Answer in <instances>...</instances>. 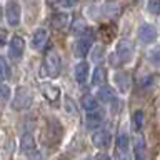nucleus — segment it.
<instances>
[{
    "mask_svg": "<svg viewBox=\"0 0 160 160\" xmlns=\"http://www.w3.org/2000/svg\"><path fill=\"white\" fill-rule=\"evenodd\" d=\"M0 18H2V7H0Z\"/></svg>",
    "mask_w": 160,
    "mask_h": 160,
    "instance_id": "nucleus-31",
    "label": "nucleus"
},
{
    "mask_svg": "<svg viewBox=\"0 0 160 160\" xmlns=\"http://www.w3.org/2000/svg\"><path fill=\"white\" fill-rule=\"evenodd\" d=\"M5 42H7V32H5V30H0V47L5 45Z\"/></svg>",
    "mask_w": 160,
    "mask_h": 160,
    "instance_id": "nucleus-29",
    "label": "nucleus"
},
{
    "mask_svg": "<svg viewBox=\"0 0 160 160\" xmlns=\"http://www.w3.org/2000/svg\"><path fill=\"white\" fill-rule=\"evenodd\" d=\"M8 98H10V88H8V85L0 83V103H5Z\"/></svg>",
    "mask_w": 160,
    "mask_h": 160,
    "instance_id": "nucleus-22",
    "label": "nucleus"
},
{
    "mask_svg": "<svg viewBox=\"0 0 160 160\" xmlns=\"http://www.w3.org/2000/svg\"><path fill=\"white\" fill-rule=\"evenodd\" d=\"M148 12L153 13V15H158L160 13V0H150L148 5H147Z\"/></svg>",
    "mask_w": 160,
    "mask_h": 160,
    "instance_id": "nucleus-24",
    "label": "nucleus"
},
{
    "mask_svg": "<svg viewBox=\"0 0 160 160\" xmlns=\"http://www.w3.org/2000/svg\"><path fill=\"white\" fill-rule=\"evenodd\" d=\"M142 125H143V112L142 110H137V112L133 113V127L138 132V130L142 128Z\"/></svg>",
    "mask_w": 160,
    "mask_h": 160,
    "instance_id": "nucleus-21",
    "label": "nucleus"
},
{
    "mask_svg": "<svg viewBox=\"0 0 160 160\" xmlns=\"http://www.w3.org/2000/svg\"><path fill=\"white\" fill-rule=\"evenodd\" d=\"M22 153H32L35 152V142H33V137L30 133L27 135H23V138H22Z\"/></svg>",
    "mask_w": 160,
    "mask_h": 160,
    "instance_id": "nucleus-17",
    "label": "nucleus"
},
{
    "mask_svg": "<svg viewBox=\"0 0 160 160\" xmlns=\"http://www.w3.org/2000/svg\"><path fill=\"white\" fill-rule=\"evenodd\" d=\"M115 55L118 57L120 63H127L130 58L133 57V45L128 42V40H120L117 45V52Z\"/></svg>",
    "mask_w": 160,
    "mask_h": 160,
    "instance_id": "nucleus-2",
    "label": "nucleus"
},
{
    "mask_svg": "<svg viewBox=\"0 0 160 160\" xmlns=\"http://www.w3.org/2000/svg\"><path fill=\"white\" fill-rule=\"evenodd\" d=\"M90 47H92V37L87 35V37H80L77 42H75V47H73V52H75V57H85L88 52H90Z\"/></svg>",
    "mask_w": 160,
    "mask_h": 160,
    "instance_id": "nucleus-5",
    "label": "nucleus"
},
{
    "mask_svg": "<svg viewBox=\"0 0 160 160\" xmlns=\"http://www.w3.org/2000/svg\"><path fill=\"white\" fill-rule=\"evenodd\" d=\"M103 120H102V115L97 113V112H88L87 115V120H85V125H87L88 130H98L102 127Z\"/></svg>",
    "mask_w": 160,
    "mask_h": 160,
    "instance_id": "nucleus-12",
    "label": "nucleus"
},
{
    "mask_svg": "<svg viewBox=\"0 0 160 160\" xmlns=\"http://www.w3.org/2000/svg\"><path fill=\"white\" fill-rule=\"evenodd\" d=\"M98 160H112L108 155H98Z\"/></svg>",
    "mask_w": 160,
    "mask_h": 160,
    "instance_id": "nucleus-30",
    "label": "nucleus"
},
{
    "mask_svg": "<svg viewBox=\"0 0 160 160\" xmlns=\"http://www.w3.org/2000/svg\"><path fill=\"white\" fill-rule=\"evenodd\" d=\"M88 160H92V158H88Z\"/></svg>",
    "mask_w": 160,
    "mask_h": 160,
    "instance_id": "nucleus-32",
    "label": "nucleus"
},
{
    "mask_svg": "<svg viewBox=\"0 0 160 160\" xmlns=\"http://www.w3.org/2000/svg\"><path fill=\"white\" fill-rule=\"evenodd\" d=\"M42 93H43V97L47 98L48 102H55V100L58 98L60 90L57 87H53L52 83H42Z\"/></svg>",
    "mask_w": 160,
    "mask_h": 160,
    "instance_id": "nucleus-14",
    "label": "nucleus"
},
{
    "mask_svg": "<svg viewBox=\"0 0 160 160\" xmlns=\"http://www.w3.org/2000/svg\"><path fill=\"white\" fill-rule=\"evenodd\" d=\"M30 102H32V97H30L28 90H25V88H18V92H17V95H15V98H13L12 108H15V110L28 108Z\"/></svg>",
    "mask_w": 160,
    "mask_h": 160,
    "instance_id": "nucleus-3",
    "label": "nucleus"
},
{
    "mask_svg": "<svg viewBox=\"0 0 160 160\" xmlns=\"http://www.w3.org/2000/svg\"><path fill=\"white\" fill-rule=\"evenodd\" d=\"M105 77H107L105 70H103L102 67H97V68L93 70V75H92V83H93V85H100V83H103Z\"/></svg>",
    "mask_w": 160,
    "mask_h": 160,
    "instance_id": "nucleus-20",
    "label": "nucleus"
},
{
    "mask_svg": "<svg viewBox=\"0 0 160 160\" xmlns=\"http://www.w3.org/2000/svg\"><path fill=\"white\" fill-rule=\"evenodd\" d=\"M138 38L142 40V43H152L157 40V30H155L153 25L143 23L138 30Z\"/></svg>",
    "mask_w": 160,
    "mask_h": 160,
    "instance_id": "nucleus-6",
    "label": "nucleus"
},
{
    "mask_svg": "<svg viewBox=\"0 0 160 160\" xmlns=\"http://www.w3.org/2000/svg\"><path fill=\"white\" fill-rule=\"evenodd\" d=\"M47 38H48V32L45 28H38L37 32L33 33V37H32V47L35 50H40L45 45V42H47Z\"/></svg>",
    "mask_w": 160,
    "mask_h": 160,
    "instance_id": "nucleus-9",
    "label": "nucleus"
},
{
    "mask_svg": "<svg viewBox=\"0 0 160 160\" xmlns=\"http://www.w3.org/2000/svg\"><path fill=\"white\" fill-rule=\"evenodd\" d=\"M85 27H87V25H85V22H83V20H77V22L73 23V28H72V32H73V33L85 32V30H87Z\"/></svg>",
    "mask_w": 160,
    "mask_h": 160,
    "instance_id": "nucleus-27",
    "label": "nucleus"
},
{
    "mask_svg": "<svg viewBox=\"0 0 160 160\" xmlns=\"http://www.w3.org/2000/svg\"><path fill=\"white\" fill-rule=\"evenodd\" d=\"M88 78V63L85 62H80L75 65V80H77V83L83 85L85 82H87Z\"/></svg>",
    "mask_w": 160,
    "mask_h": 160,
    "instance_id": "nucleus-11",
    "label": "nucleus"
},
{
    "mask_svg": "<svg viewBox=\"0 0 160 160\" xmlns=\"http://www.w3.org/2000/svg\"><path fill=\"white\" fill-rule=\"evenodd\" d=\"M23 48H25V42L20 35H15V37L10 40V57L12 60H20L23 55Z\"/></svg>",
    "mask_w": 160,
    "mask_h": 160,
    "instance_id": "nucleus-4",
    "label": "nucleus"
},
{
    "mask_svg": "<svg viewBox=\"0 0 160 160\" xmlns=\"http://www.w3.org/2000/svg\"><path fill=\"white\" fill-rule=\"evenodd\" d=\"M128 147H130L128 135L127 133H118V137H117V148H118V152H127Z\"/></svg>",
    "mask_w": 160,
    "mask_h": 160,
    "instance_id": "nucleus-19",
    "label": "nucleus"
},
{
    "mask_svg": "<svg viewBox=\"0 0 160 160\" xmlns=\"http://www.w3.org/2000/svg\"><path fill=\"white\" fill-rule=\"evenodd\" d=\"M82 107L87 110V112H97L98 103H97V100H95L92 95H85V97L82 98Z\"/></svg>",
    "mask_w": 160,
    "mask_h": 160,
    "instance_id": "nucleus-18",
    "label": "nucleus"
},
{
    "mask_svg": "<svg viewBox=\"0 0 160 160\" xmlns=\"http://www.w3.org/2000/svg\"><path fill=\"white\" fill-rule=\"evenodd\" d=\"M103 58V47H100V45H97V47H93L92 50V62H100V60Z\"/></svg>",
    "mask_w": 160,
    "mask_h": 160,
    "instance_id": "nucleus-23",
    "label": "nucleus"
},
{
    "mask_svg": "<svg viewBox=\"0 0 160 160\" xmlns=\"http://www.w3.org/2000/svg\"><path fill=\"white\" fill-rule=\"evenodd\" d=\"M97 97H98L100 102L110 103V102H113V100H115V92H113L112 87H100L98 92H97Z\"/></svg>",
    "mask_w": 160,
    "mask_h": 160,
    "instance_id": "nucleus-15",
    "label": "nucleus"
},
{
    "mask_svg": "<svg viewBox=\"0 0 160 160\" xmlns=\"http://www.w3.org/2000/svg\"><path fill=\"white\" fill-rule=\"evenodd\" d=\"M115 82H117L118 88L122 93H127L128 88H130V75L127 72H120L115 75Z\"/></svg>",
    "mask_w": 160,
    "mask_h": 160,
    "instance_id": "nucleus-13",
    "label": "nucleus"
},
{
    "mask_svg": "<svg viewBox=\"0 0 160 160\" xmlns=\"http://www.w3.org/2000/svg\"><path fill=\"white\" fill-rule=\"evenodd\" d=\"M7 72H8V67H7V62L0 57V82L7 78Z\"/></svg>",
    "mask_w": 160,
    "mask_h": 160,
    "instance_id": "nucleus-26",
    "label": "nucleus"
},
{
    "mask_svg": "<svg viewBox=\"0 0 160 160\" xmlns=\"http://www.w3.org/2000/svg\"><path fill=\"white\" fill-rule=\"evenodd\" d=\"M150 62H152L153 65H158L160 67V45L155 47L152 52H150Z\"/></svg>",
    "mask_w": 160,
    "mask_h": 160,
    "instance_id": "nucleus-25",
    "label": "nucleus"
},
{
    "mask_svg": "<svg viewBox=\"0 0 160 160\" xmlns=\"http://www.w3.org/2000/svg\"><path fill=\"white\" fill-rule=\"evenodd\" d=\"M43 68H45V73L48 77H57L60 73V57L53 50H50L48 53H45V60H43Z\"/></svg>",
    "mask_w": 160,
    "mask_h": 160,
    "instance_id": "nucleus-1",
    "label": "nucleus"
},
{
    "mask_svg": "<svg viewBox=\"0 0 160 160\" xmlns=\"http://www.w3.org/2000/svg\"><path fill=\"white\" fill-rule=\"evenodd\" d=\"M77 2H78V0H58V3L62 5V7H65V8L75 7V5H77Z\"/></svg>",
    "mask_w": 160,
    "mask_h": 160,
    "instance_id": "nucleus-28",
    "label": "nucleus"
},
{
    "mask_svg": "<svg viewBox=\"0 0 160 160\" xmlns=\"http://www.w3.org/2000/svg\"><path fill=\"white\" fill-rule=\"evenodd\" d=\"M70 23V13L67 12H60V13H55L53 18H52V25L57 30H62V28H67Z\"/></svg>",
    "mask_w": 160,
    "mask_h": 160,
    "instance_id": "nucleus-10",
    "label": "nucleus"
},
{
    "mask_svg": "<svg viewBox=\"0 0 160 160\" xmlns=\"http://www.w3.org/2000/svg\"><path fill=\"white\" fill-rule=\"evenodd\" d=\"M7 20L12 27L18 25V22H20V5L15 0L7 3Z\"/></svg>",
    "mask_w": 160,
    "mask_h": 160,
    "instance_id": "nucleus-7",
    "label": "nucleus"
},
{
    "mask_svg": "<svg viewBox=\"0 0 160 160\" xmlns=\"http://www.w3.org/2000/svg\"><path fill=\"white\" fill-rule=\"evenodd\" d=\"M92 142L97 148H103V147H108L110 145V133L108 130H98V132L93 133L92 137Z\"/></svg>",
    "mask_w": 160,
    "mask_h": 160,
    "instance_id": "nucleus-8",
    "label": "nucleus"
},
{
    "mask_svg": "<svg viewBox=\"0 0 160 160\" xmlns=\"http://www.w3.org/2000/svg\"><path fill=\"white\" fill-rule=\"evenodd\" d=\"M133 158L135 160H147V152H145V143L142 138H137L133 143Z\"/></svg>",
    "mask_w": 160,
    "mask_h": 160,
    "instance_id": "nucleus-16",
    "label": "nucleus"
}]
</instances>
